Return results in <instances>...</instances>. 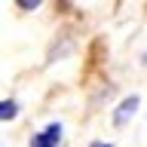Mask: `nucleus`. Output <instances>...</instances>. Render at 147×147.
Segmentation results:
<instances>
[{
	"label": "nucleus",
	"mask_w": 147,
	"mask_h": 147,
	"mask_svg": "<svg viewBox=\"0 0 147 147\" xmlns=\"http://www.w3.org/2000/svg\"><path fill=\"white\" fill-rule=\"evenodd\" d=\"M58 141H61V126L58 123H49L46 129H40L31 138V147H58Z\"/></svg>",
	"instance_id": "f257e3e1"
},
{
	"label": "nucleus",
	"mask_w": 147,
	"mask_h": 147,
	"mask_svg": "<svg viewBox=\"0 0 147 147\" xmlns=\"http://www.w3.org/2000/svg\"><path fill=\"white\" fill-rule=\"evenodd\" d=\"M138 104H141V98H138V95H129V98L123 101V104H117V110H113V123H117V126H123V123H129V119L135 117Z\"/></svg>",
	"instance_id": "f03ea898"
},
{
	"label": "nucleus",
	"mask_w": 147,
	"mask_h": 147,
	"mask_svg": "<svg viewBox=\"0 0 147 147\" xmlns=\"http://www.w3.org/2000/svg\"><path fill=\"white\" fill-rule=\"evenodd\" d=\"M16 113H18V104H16V101H9V98L0 101V119H12Z\"/></svg>",
	"instance_id": "7ed1b4c3"
},
{
	"label": "nucleus",
	"mask_w": 147,
	"mask_h": 147,
	"mask_svg": "<svg viewBox=\"0 0 147 147\" xmlns=\"http://www.w3.org/2000/svg\"><path fill=\"white\" fill-rule=\"evenodd\" d=\"M16 3H18L22 9H28V12H31V9H37L40 3H43V0H16Z\"/></svg>",
	"instance_id": "20e7f679"
},
{
	"label": "nucleus",
	"mask_w": 147,
	"mask_h": 147,
	"mask_svg": "<svg viewBox=\"0 0 147 147\" xmlns=\"http://www.w3.org/2000/svg\"><path fill=\"white\" fill-rule=\"evenodd\" d=\"M92 147H113V144H104V141H98V144H92Z\"/></svg>",
	"instance_id": "39448f33"
},
{
	"label": "nucleus",
	"mask_w": 147,
	"mask_h": 147,
	"mask_svg": "<svg viewBox=\"0 0 147 147\" xmlns=\"http://www.w3.org/2000/svg\"><path fill=\"white\" fill-rule=\"evenodd\" d=\"M144 64H147V55H144Z\"/></svg>",
	"instance_id": "423d86ee"
}]
</instances>
